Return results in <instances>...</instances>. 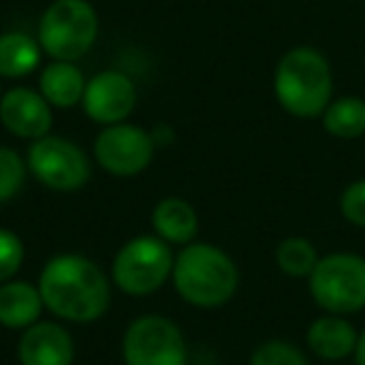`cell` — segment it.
<instances>
[{"mask_svg":"<svg viewBox=\"0 0 365 365\" xmlns=\"http://www.w3.org/2000/svg\"><path fill=\"white\" fill-rule=\"evenodd\" d=\"M123 360L125 365H185L188 348L182 330L165 315H140L123 335Z\"/></svg>","mask_w":365,"mask_h":365,"instance_id":"52a82bcc","label":"cell"},{"mask_svg":"<svg viewBox=\"0 0 365 365\" xmlns=\"http://www.w3.org/2000/svg\"><path fill=\"white\" fill-rule=\"evenodd\" d=\"M96 38L98 13L88 0H53L38 23V43L53 61H81Z\"/></svg>","mask_w":365,"mask_h":365,"instance_id":"5b68a950","label":"cell"},{"mask_svg":"<svg viewBox=\"0 0 365 365\" xmlns=\"http://www.w3.org/2000/svg\"><path fill=\"white\" fill-rule=\"evenodd\" d=\"M340 215L348 220L353 228H363L365 230V178L348 182L340 193L338 200Z\"/></svg>","mask_w":365,"mask_h":365,"instance_id":"603a6c76","label":"cell"},{"mask_svg":"<svg viewBox=\"0 0 365 365\" xmlns=\"http://www.w3.org/2000/svg\"><path fill=\"white\" fill-rule=\"evenodd\" d=\"M358 335L360 333L355 330V325L345 315L323 313L308 325L305 343L315 358L325 360V363H340L355 353Z\"/></svg>","mask_w":365,"mask_h":365,"instance_id":"4fadbf2b","label":"cell"},{"mask_svg":"<svg viewBox=\"0 0 365 365\" xmlns=\"http://www.w3.org/2000/svg\"><path fill=\"white\" fill-rule=\"evenodd\" d=\"M323 130L338 140H358L365 135V98L340 96L333 98L320 115Z\"/></svg>","mask_w":365,"mask_h":365,"instance_id":"ac0fdd59","label":"cell"},{"mask_svg":"<svg viewBox=\"0 0 365 365\" xmlns=\"http://www.w3.org/2000/svg\"><path fill=\"white\" fill-rule=\"evenodd\" d=\"M248 365H310L308 355L290 340H265L253 350Z\"/></svg>","mask_w":365,"mask_h":365,"instance_id":"44dd1931","label":"cell"},{"mask_svg":"<svg viewBox=\"0 0 365 365\" xmlns=\"http://www.w3.org/2000/svg\"><path fill=\"white\" fill-rule=\"evenodd\" d=\"M173 288L193 308L213 310L230 303L240 283V270L225 250L210 243H188L175 255Z\"/></svg>","mask_w":365,"mask_h":365,"instance_id":"7a4b0ae2","label":"cell"},{"mask_svg":"<svg viewBox=\"0 0 365 365\" xmlns=\"http://www.w3.org/2000/svg\"><path fill=\"white\" fill-rule=\"evenodd\" d=\"M83 110L98 125H118L133 115L138 106V88L123 71H101L86 83Z\"/></svg>","mask_w":365,"mask_h":365,"instance_id":"30bf717a","label":"cell"},{"mask_svg":"<svg viewBox=\"0 0 365 365\" xmlns=\"http://www.w3.org/2000/svg\"><path fill=\"white\" fill-rule=\"evenodd\" d=\"M320 260V253L315 248V243L305 235H288L278 243L275 248V265L280 268V273H285L288 278H310V273L315 270Z\"/></svg>","mask_w":365,"mask_h":365,"instance_id":"d6986e66","label":"cell"},{"mask_svg":"<svg viewBox=\"0 0 365 365\" xmlns=\"http://www.w3.org/2000/svg\"><path fill=\"white\" fill-rule=\"evenodd\" d=\"M28 170L41 185L58 193H73L86 188L91 180V160L86 150L61 135H46L28 148Z\"/></svg>","mask_w":365,"mask_h":365,"instance_id":"ba28073f","label":"cell"},{"mask_svg":"<svg viewBox=\"0 0 365 365\" xmlns=\"http://www.w3.org/2000/svg\"><path fill=\"white\" fill-rule=\"evenodd\" d=\"M150 225L160 240L168 245H188L198 235V213L185 198H163L150 213Z\"/></svg>","mask_w":365,"mask_h":365,"instance_id":"9a60e30c","label":"cell"},{"mask_svg":"<svg viewBox=\"0 0 365 365\" xmlns=\"http://www.w3.org/2000/svg\"><path fill=\"white\" fill-rule=\"evenodd\" d=\"M23 260H26V245L21 235L0 228V285L16 278L18 270L23 268Z\"/></svg>","mask_w":365,"mask_h":365,"instance_id":"7402d4cb","label":"cell"},{"mask_svg":"<svg viewBox=\"0 0 365 365\" xmlns=\"http://www.w3.org/2000/svg\"><path fill=\"white\" fill-rule=\"evenodd\" d=\"M28 163L13 148H0V205L11 203L26 185Z\"/></svg>","mask_w":365,"mask_h":365,"instance_id":"ffe728a7","label":"cell"},{"mask_svg":"<svg viewBox=\"0 0 365 365\" xmlns=\"http://www.w3.org/2000/svg\"><path fill=\"white\" fill-rule=\"evenodd\" d=\"M41 58L43 48L38 38L18 31L0 36V78L18 81V78L31 76L41 66Z\"/></svg>","mask_w":365,"mask_h":365,"instance_id":"e0dca14e","label":"cell"},{"mask_svg":"<svg viewBox=\"0 0 365 365\" xmlns=\"http://www.w3.org/2000/svg\"><path fill=\"white\" fill-rule=\"evenodd\" d=\"M0 123L21 140H41L51 135L53 106L41 96V91L26 86L11 88L0 98Z\"/></svg>","mask_w":365,"mask_h":365,"instance_id":"8fae6325","label":"cell"},{"mask_svg":"<svg viewBox=\"0 0 365 365\" xmlns=\"http://www.w3.org/2000/svg\"><path fill=\"white\" fill-rule=\"evenodd\" d=\"M86 76L76 63H63L53 61L41 71L38 78V91L41 96L51 103L58 110H68L83 103V93H86Z\"/></svg>","mask_w":365,"mask_h":365,"instance_id":"2e32d148","label":"cell"},{"mask_svg":"<svg viewBox=\"0 0 365 365\" xmlns=\"http://www.w3.org/2000/svg\"><path fill=\"white\" fill-rule=\"evenodd\" d=\"M273 93L285 113L313 120L333 101V68L313 46H295L278 61L273 73Z\"/></svg>","mask_w":365,"mask_h":365,"instance_id":"3957f363","label":"cell"},{"mask_svg":"<svg viewBox=\"0 0 365 365\" xmlns=\"http://www.w3.org/2000/svg\"><path fill=\"white\" fill-rule=\"evenodd\" d=\"M353 358H355V365H365V328L360 330V335H358V345H355Z\"/></svg>","mask_w":365,"mask_h":365,"instance_id":"cb8c5ba5","label":"cell"},{"mask_svg":"<svg viewBox=\"0 0 365 365\" xmlns=\"http://www.w3.org/2000/svg\"><path fill=\"white\" fill-rule=\"evenodd\" d=\"M46 310L38 285L28 280H8L0 285V325L8 330H28Z\"/></svg>","mask_w":365,"mask_h":365,"instance_id":"5bb4252c","label":"cell"},{"mask_svg":"<svg viewBox=\"0 0 365 365\" xmlns=\"http://www.w3.org/2000/svg\"><path fill=\"white\" fill-rule=\"evenodd\" d=\"M173 265H175L173 245H168L158 235H138L115 253L110 280L125 295L145 298L168 283Z\"/></svg>","mask_w":365,"mask_h":365,"instance_id":"8992f818","label":"cell"},{"mask_svg":"<svg viewBox=\"0 0 365 365\" xmlns=\"http://www.w3.org/2000/svg\"><path fill=\"white\" fill-rule=\"evenodd\" d=\"M18 363L21 365H73L76 363V343L66 325L53 320H38L23 330L18 343Z\"/></svg>","mask_w":365,"mask_h":365,"instance_id":"7c38bea8","label":"cell"},{"mask_svg":"<svg viewBox=\"0 0 365 365\" xmlns=\"http://www.w3.org/2000/svg\"><path fill=\"white\" fill-rule=\"evenodd\" d=\"M155 145L158 140L145 128L118 123V125H106L98 133L93 153H96L98 165L106 173L118 178H133L148 170V165L155 158Z\"/></svg>","mask_w":365,"mask_h":365,"instance_id":"9c48e42d","label":"cell"},{"mask_svg":"<svg viewBox=\"0 0 365 365\" xmlns=\"http://www.w3.org/2000/svg\"><path fill=\"white\" fill-rule=\"evenodd\" d=\"M308 290L323 313L345 318L360 313L365 310V258L345 250L320 255L308 278Z\"/></svg>","mask_w":365,"mask_h":365,"instance_id":"277c9868","label":"cell"},{"mask_svg":"<svg viewBox=\"0 0 365 365\" xmlns=\"http://www.w3.org/2000/svg\"><path fill=\"white\" fill-rule=\"evenodd\" d=\"M0 98H3V88H0Z\"/></svg>","mask_w":365,"mask_h":365,"instance_id":"d4e9b609","label":"cell"},{"mask_svg":"<svg viewBox=\"0 0 365 365\" xmlns=\"http://www.w3.org/2000/svg\"><path fill=\"white\" fill-rule=\"evenodd\" d=\"M110 285L113 280L81 253L53 255L38 278L46 310L66 323H93L103 318L113 300Z\"/></svg>","mask_w":365,"mask_h":365,"instance_id":"6da1fadb","label":"cell"}]
</instances>
